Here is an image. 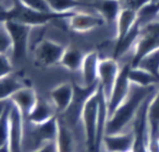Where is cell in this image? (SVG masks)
Masks as SVG:
<instances>
[{"label": "cell", "mask_w": 159, "mask_h": 152, "mask_svg": "<svg viewBox=\"0 0 159 152\" xmlns=\"http://www.w3.org/2000/svg\"><path fill=\"white\" fill-rule=\"evenodd\" d=\"M158 88L159 86L139 87L131 84L128 97L108 119L105 135L120 134L132 130L133 123L136 119L139 109L152 93H156Z\"/></svg>", "instance_id": "cell-1"}, {"label": "cell", "mask_w": 159, "mask_h": 152, "mask_svg": "<svg viewBox=\"0 0 159 152\" xmlns=\"http://www.w3.org/2000/svg\"><path fill=\"white\" fill-rule=\"evenodd\" d=\"M73 12L64 14L42 13V12L29 9L21 2H19L18 0H12V5L9 9H5L2 12H0V22L3 23L6 21H12V22L27 25L30 27H42L48 24L49 22L66 20L72 15Z\"/></svg>", "instance_id": "cell-2"}, {"label": "cell", "mask_w": 159, "mask_h": 152, "mask_svg": "<svg viewBox=\"0 0 159 152\" xmlns=\"http://www.w3.org/2000/svg\"><path fill=\"white\" fill-rule=\"evenodd\" d=\"M58 130V119L55 117L45 124L23 122L22 152H38L47 145L55 143Z\"/></svg>", "instance_id": "cell-3"}, {"label": "cell", "mask_w": 159, "mask_h": 152, "mask_svg": "<svg viewBox=\"0 0 159 152\" xmlns=\"http://www.w3.org/2000/svg\"><path fill=\"white\" fill-rule=\"evenodd\" d=\"M100 88H98L85 102L81 115L85 139V152H99L97 145V128H98V112H99Z\"/></svg>", "instance_id": "cell-4"}, {"label": "cell", "mask_w": 159, "mask_h": 152, "mask_svg": "<svg viewBox=\"0 0 159 152\" xmlns=\"http://www.w3.org/2000/svg\"><path fill=\"white\" fill-rule=\"evenodd\" d=\"M2 25L11 40L12 57L18 61L24 59L30 48V39L33 27L12 21H6Z\"/></svg>", "instance_id": "cell-5"}, {"label": "cell", "mask_w": 159, "mask_h": 152, "mask_svg": "<svg viewBox=\"0 0 159 152\" xmlns=\"http://www.w3.org/2000/svg\"><path fill=\"white\" fill-rule=\"evenodd\" d=\"M66 47L61 44L50 39H43L34 48V58L35 62L40 66L57 65L61 61Z\"/></svg>", "instance_id": "cell-6"}, {"label": "cell", "mask_w": 159, "mask_h": 152, "mask_svg": "<svg viewBox=\"0 0 159 152\" xmlns=\"http://www.w3.org/2000/svg\"><path fill=\"white\" fill-rule=\"evenodd\" d=\"M132 67L131 62H126L120 67V72L118 75L117 80L113 86L112 93L110 95V98L107 101L108 106V119L115 113V111L119 108V106L124 101L130 93L131 83L129 80V72Z\"/></svg>", "instance_id": "cell-7"}, {"label": "cell", "mask_w": 159, "mask_h": 152, "mask_svg": "<svg viewBox=\"0 0 159 152\" xmlns=\"http://www.w3.org/2000/svg\"><path fill=\"white\" fill-rule=\"evenodd\" d=\"M120 67L121 66L119 65L118 61L113 58L100 59L98 66V85L104 93L107 101L112 93L113 86L120 72Z\"/></svg>", "instance_id": "cell-8"}, {"label": "cell", "mask_w": 159, "mask_h": 152, "mask_svg": "<svg viewBox=\"0 0 159 152\" xmlns=\"http://www.w3.org/2000/svg\"><path fill=\"white\" fill-rule=\"evenodd\" d=\"M66 20L69 27L76 33H87L105 24V21L99 15L83 11H74Z\"/></svg>", "instance_id": "cell-9"}, {"label": "cell", "mask_w": 159, "mask_h": 152, "mask_svg": "<svg viewBox=\"0 0 159 152\" xmlns=\"http://www.w3.org/2000/svg\"><path fill=\"white\" fill-rule=\"evenodd\" d=\"M134 132L130 130L120 134L105 135L102 148H104L105 152H132L134 150Z\"/></svg>", "instance_id": "cell-10"}, {"label": "cell", "mask_w": 159, "mask_h": 152, "mask_svg": "<svg viewBox=\"0 0 159 152\" xmlns=\"http://www.w3.org/2000/svg\"><path fill=\"white\" fill-rule=\"evenodd\" d=\"M23 119L21 112L12 103L10 111V132L9 148L11 152H22V136H23Z\"/></svg>", "instance_id": "cell-11"}, {"label": "cell", "mask_w": 159, "mask_h": 152, "mask_svg": "<svg viewBox=\"0 0 159 152\" xmlns=\"http://www.w3.org/2000/svg\"><path fill=\"white\" fill-rule=\"evenodd\" d=\"M73 97H74V85L71 83H62L51 89L50 91V100L56 112L64 113L70 104L72 103Z\"/></svg>", "instance_id": "cell-12"}, {"label": "cell", "mask_w": 159, "mask_h": 152, "mask_svg": "<svg viewBox=\"0 0 159 152\" xmlns=\"http://www.w3.org/2000/svg\"><path fill=\"white\" fill-rule=\"evenodd\" d=\"M99 55L96 51H91L84 55L81 74L84 87H91L98 84V66H99Z\"/></svg>", "instance_id": "cell-13"}, {"label": "cell", "mask_w": 159, "mask_h": 152, "mask_svg": "<svg viewBox=\"0 0 159 152\" xmlns=\"http://www.w3.org/2000/svg\"><path fill=\"white\" fill-rule=\"evenodd\" d=\"M91 9L97 13L105 23H116L122 7L119 0H94L91 1Z\"/></svg>", "instance_id": "cell-14"}, {"label": "cell", "mask_w": 159, "mask_h": 152, "mask_svg": "<svg viewBox=\"0 0 159 152\" xmlns=\"http://www.w3.org/2000/svg\"><path fill=\"white\" fill-rule=\"evenodd\" d=\"M38 100V97L36 95L35 90H33L30 87H23L19 91H16L11 98L10 101L18 108V110L21 112L23 119H26L33 108L35 106L36 102Z\"/></svg>", "instance_id": "cell-15"}, {"label": "cell", "mask_w": 159, "mask_h": 152, "mask_svg": "<svg viewBox=\"0 0 159 152\" xmlns=\"http://www.w3.org/2000/svg\"><path fill=\"white\" fill-rule=\"evenodd\" d=\"M75 137L73 130L58 119V130L55 145L56 152H76L75 151Z\"/></svg>", "instance_id": "cell-16"}, {"label": "cell", "mask_w": 159, "mask_h": 152, "mask_svg": "<svg viewBox=\"0 0 159 152\" xmlns=\"http://www.w3.org/2000/svg\"><path fill=\"white\" fill-rule=\"evenodd\" d=\"M56 117V109L53 108L52 103L46 100H42L38 98L35 106L29 116L26 117V121L31 122L33 124H45Z\"/></svg>", "instance_id": "cell-17"}, {"label": "cell", "mask_w": 159, "mask_h": 152, "mask_svg": "<svg viewBox=\"0 0 159 152\" xmlns=\"http://www.w3.org/2000/svg\"><path fill=\"white\" fill-rule=\"evenodd\" d=\"M137 21V12L130 9H121L116 21V45L121 42L123 38L133 28Z\"/></svg>", "instance_id": "cell-18"}, {"label": "cell", "mask_w": 159, "mask_h": 152, "mask_svg": "<svg viewBox=\"0 0 159 152\" xmlns=\"http://www.w3.org/2000/svg\"><path fill=\"white\" fill-rule=\"evenodd\" d=\"M147 123L148 132H149V141L157 140L159 138V88L154 95L148 106Z\"/></svg>", "instance_id": "cell-19"}, {"label": "cell", "mask_w": 159, "mask_h": 152, "mask_svg": "<svg viewBox=\"0 0 159 152\" xmlns=\"http://www.w3.org/2000/svg\"><path fill=\"white\" fill-rule=\"evenodd\" d=\"M52 13L64 14L76 11L79 8H91V2L82 0H46Z\"/></svg>", "instance_id": "cell-20"}, {"label": "cell", "mask_w": 159, "mask_h": 152, "mask_svg": "<svg viewBox=\"0 0 159 152\" xmlns=\"http://www.w3.org/2000/svg\"><path fill=\"white\" fill-rule=\"evenodd\" d=\"M129 80L132 85L139 87L159 86V80L149 72L141 67H131L129 72Z\"/></svg>", "instance_id": "cell-21"}, {"label": "cell", "mask_w": 159, "mask_h": 152, "mask_svg": "<svg viewBox=\"0 0 159 152\" xmlns=\"http://www.w3.org/2000/svg\"><path fill=\"white\" fill-rule=\"evenodd\" d=\"M84 55L85 54H83V52L80 49L74 48V47H68L64 50L59 64L69 71H73V72L79 70L81 71Z\"/></svg>", "instance_id": "cell-22"}, {"label": "cell", "mask_w": 159, "mask_h": 152, "mask_svg": "<svg viewBox=\"0 0 159 152\" xmlns=\"http://www.w3.org/2000/svg\"><path fill=\"white\" fill-rule=\"evenodd\" d=\"M23 87H25V85H23L18 78L12 76V74L5 78H1L0 80V102L10 100V98Z\"/></svg>", "instance_id": "cell-23"}, {"label": "cell", "mask_w": 159, "mask_h": 152, "mask_svg": "<svg viewBox=\"0 0 159 152\" xmlns=\"http://www.w3.org/2000/svg\"><path fill=\"white\" fill-rule=\"evenodd\" d=\"M12 102L8 101L2 115L0 117V149L9 145V132H10V111Z\"/></svg>", "instance_id": "cell-24"}, {"label": "cell", "mask_w": 159, "mask_h": 152, "mask_svg": "<svg viewBox=\"0 0 159 152\" xmlns=\"http://www.w3.org/2000/svg\"><path fill=\"white\" fill-rule=\"evenodd\" d=\"M135 67H141L147 71L159 80V49L144 57Z\"/></svg>", "instance_id": "cell-25"}, {"label": "cell", "mask_w": 159, "mask_h": 152, "mask_svg": "<svg viewBox=\"0 0 159 152\" xmlns=\"http://www.w3.org/2000/svg\"><path fill=\"white\" fill-rule=\"evenodd\" d=\"M18 1L34 11L42 12V13H52L49 9L46 0H18Z\"/></svg>", "instance_id": "cell-26"}, {"label": "cell", "mask_w": 159, "mask_h": 152, "mask_svg": "<svg viewBox=\"0 0 159 152\" xmlns=\"http://www.w3.org/2000/svg\"><path fill=\"white\" fill-rule=\"evenodd\" d=\"M12 71H13V66L10 58L8 57V54L0 53V80L11 75Z\"/></svg>", "instance_id": "cell-27"}, {"label": "cell", "mask_w": 159, "mask_h": 152, "mask_svg": "<svg viewBox=\"0 0 159 152\" xmlns=\"http://www.w3.org/2000/svg\"><path fill=\"white\" fill-rule=\"evenodd\" d=\"M122 9H130L135 12H139L142 8L150 2V0H119Z\"/></svg>", "instance_id": "cell-28"}, {"label": "cell", "mask_w": 159, "mask_h": 152, "mask_svg": "<svg viewBox=\"0 0 159 152\" xmlns=\"http://www.w3.org/2000/svg\"><path fill=\"white\" fill-rule=\"evenodd\" d=\"M9 51H11V40L2 25L0 26V53L8 54Z\"/></svg>", "instance_id": "cell-29"}, {"label": "cell", "mask_w": 159, "mask_h": 152, "mask_svg": "<svg viewBox=\"0 0 159 152\" xmlns=\"http://www.w3.org/2000/svg\"><path fill=\"white\" fill-rule=\"evenodd\" d=\"M9 101V100H8ZM8 101H3V102H0V117H1V115H2L3 111H5V108L6 106H7V102Z\"/></svg>", "instance_id": "cell-30"}, {"label": "cell", "mask_w": 159, "mask_h": 152, "mask_svg": "<svg viewBox=\"0 0 159 152\" xmlns=\"http://www.w3.org/2000/svg\"><path fill=\"white\" fill-rule=\"evenodd\" d=\"M0 152H11V151H10L9 145H6V147H3V148L0 149Z\"/></svg>", "instance_id": "cell-31"}, {"label": "cell", "mask_w": 159, "mask_h": 152, "mask_svg": "<svg viewBox=\"0 0 159 152\" xmlns=\"http://www.w3.org/2000/svg\"><path fill=\"white\" fill-rule=\"evenodd\" d=\"M159 0H150V3H158Z\"/></svg>", "instance_id": "cell-32"}, {"label": "cell", "mask_w": 159, "mask_h": 152, "mask_svg": "<svg viewBox=\"0 0 159 152\" xmlns=\"http://www.w3.org/2000/svg\"><path fill=\"white\" fill-rule=\"evenodd\" d=\"M3 10H5V8H3V7H2V6L0 5V12H2V11H3Z\"/></svg>", "instance_id": "cell-33"}, {"label": "cell", "mask_w": 159, "mask_h": 152, "mask_svg": "<svg viewBox=\"0 0 159 152\" xmlns=\"http://www.w3.org/2000/svg\"><path fill=\"white\" fill-rule=\"evenodd\" d=\"M156 5H157V6H158V7H159V2H158V3H156Z\"/></svg>", "instance_id": "cell-34"}, {"label": "cell", "mask_w": 159, "mask_h": 152, "mask_svg": "<svg viewBox=\"0 0 159 152\" xmlns=\"http://www.w3.org/2000/svg\"><path fill=\"white\" fill-rule=\"evenodd\" d=\"M0 1H1V0H0Z\"/></svg>", "instance_id": "cell-35"}]
</instances>
